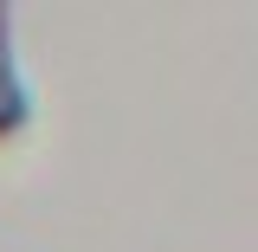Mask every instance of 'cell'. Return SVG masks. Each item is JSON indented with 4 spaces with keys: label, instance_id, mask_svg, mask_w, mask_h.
<instances>
[{
    "label": "cell",
    "instance_id": "obj_1",
    "mask_svg": "<svg viewBox=\"0 0 258 252\" xmlns=\"http://www.w3.org/2000/svg\"><path fill=\"white\" fill-rule=\"evenodd\" d=\"M20 129H26V97H20L13 59H7V7H0V142H13Z\"/></svg>",
    "mask_w": 258,
    "mask_h": 252
}]
</instances>
